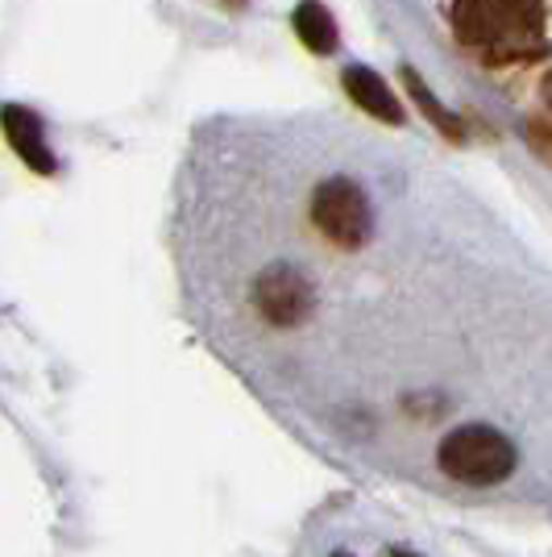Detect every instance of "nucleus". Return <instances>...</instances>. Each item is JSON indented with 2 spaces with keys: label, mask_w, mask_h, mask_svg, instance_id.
Returning a JSON list of instances; mask_svg holds the SVG:
<instances>
[{
  "label": "nucleus",
  "mask_w": 552,
  "mask_h": 557,
  "mask_svg": "<svg viewBox=\"0 0 552 557\" xmlns=\"http://www.w3.org/2000/svg\"><path fill=\"white\" fill-rule=\"evenodd\" d=\"M333 557H349V554H333Z\"/></svg>",
  "instance_id": "9b49d317"
},
{
  "label": "nucleus",
  "mask_w": 552,
  "mask_h": 557,
  "mask_svg": "<svg viewBox=\"0 0 552 557\" xmlns=\"http://www.w3.org/2000/svg\"><path fill=\"white\" fill-rule=\"evenodd\" d=\"M4 134H9V146L22 154L25 166H34L38 175H54L59 163H54V154H50L47 146V129H42V121L22 109V104H4Z\"/></svg>",
  "instance_id": "39448f33"
},
{
  "label": "nucleus",
  "mask_w": 552,
  "mask_h": 557,
  "mask_svg": "<svg viewBox=\"0 0 552 557\" xmlns=\"http://www.w3.org/2000/svg\"><path fill=\"white\" fill-rule=\"evenodd\" d=\"M391 557H415L412 549H391Z\"/></svg>",
  "instance_id": "9d476101"
},
{
  "label": "nucleus",
  "mask_w": 552,
  "mask_h": 557,
  "mask_svg": "<svg viewBox=\"0 0 552 557\" xmlns=\"http://www.w3.org/2000/svg\"><path fill=\"white\" fill-rule=\"evenodd\" d=\"M403 84H407V96H412L415 104H419V113L428 116V121H432V125H437L440 134H444V138H453L457 141L461 134H465V129H461V121L453 113H444V104H440L437 96L428 92V88H424V79H419V71L415 67H403Z\"/></svg>",
  "instance_id": "6e6552de"
},
{
  "label": "nucleus",
  "mask_w": 552,
  "mask_h": 557,
  "mask_svg": "<svg viewBox=\"0 0 552 557\" xmlns=\"http://www.w3.org/2000/svg\"><path fill=\"white\" fill-rule=\"evenodd\" d=\"M544 100H549V109H552V75H549V84H544Z\"/></svg>",
  "instance_id": "1a4fd4ad"
},
{
  "label": "nucleus",
  "mask_w": 552,
  "mask_h": 557,
  "mask_svg": "<svg viewBox=\"0 0 552 557\" xmlns=\"http://www.w3.org/2000/svg\"><path fill=\"white\" fill-rule=\"evenodd\" d=\"M312 225L321 230L324 242H333L341 250H362L369 237L366 191L346 175L321 180L312 191Z\"/></svg>",
  "instance_id": "7ed1b4c3"
},
{
  "label": "nucleus",
  "mask_w": 552,
  "mask_h": 557,
  "mask_svg": "<svg viewBox=\"0 0 552 557\" xmlns=\"http://www.w3.org/2000/svg\"><path fill=\"white\" fill-rule=\"evenodd\" d=\"M346 92L357 109H366L369 116H378V121H387V125H399V121H403V104H399V96L387 88V79H382L378 71L349 67L346 71Z\"/></svg>",
  "instance_id": "423d86ee"
},
{
  "label": "nucleus",
  "mask_w": 552,
  "mask_h": 557,
  "mask_svg": "<svg viewBox=\"0 0 552 557\" xmlns=\"http://www.w3.org/2000/svg\"><path fill=\"white\" fill-rule=\"evenodd\" d=\"M449 25L457 47L486 71H515L544 63L549 0H449Z\"/></svg>",
  "instance_id": "f257e3e1"
},
{
  "label": "nucleus",
  "mask_w": 552,
  "mask_h": 557,
  "mask_svg": "<svg viewBox=\"0 0 552 557\" xmlns=\"http://www.w3.org/2000/svg\"><path fill=\"white\" fill-rule=\"evenodd\" d=\"M291 25H296V34H300L303 47L312 54L337 50V22H333V13L324 9L321 0H300L296 13H291Z\"/></svg>",
  "instance_id": "0eeeda50"
},
{
  "label": "nucleus",
  "mask_w": 552,
  "mask_h": 557,
  "mask_svg": "<svg viewBox=\"0 0 552 557\" xmlns=\"http://www.w3.org/2000/svg\"><path fill=\"white\" fill-rule=\"evenodd\" d=\"M253 304H258V312L278 329H291L308 321V312H312V283L308 275H300L296 267H287V262H278L271 271H262L258 283H253Z\"/></svg>",
  "instance_id": "20e7f679"
},
{
  "label": "nucleus",
  "mask_w": 552,
  "mask_h": 557,
  "mask_svg": "<svg viewBox=\"0 0 552 557\" xmlns=\"http://www.w3.org/2000/svg\"><path fill=\"white\" fill-rule=\"evenodd\" d=\"M437 462L453 483L490 487V483H503L515 470V445L490 424H465V429H453L440 442Z\"/></svg>",
  "instance_id": "f03ea898"
}]
</instances>
